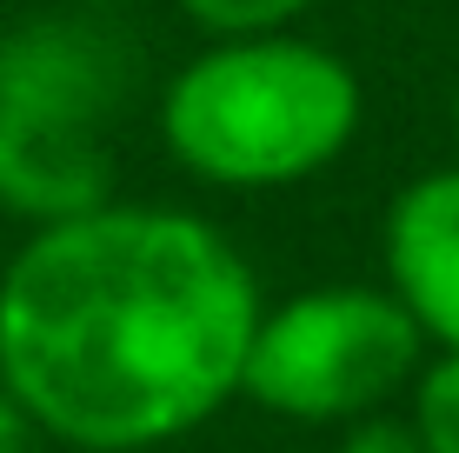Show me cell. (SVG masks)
<instances>
[{"label": "cell", "mask_w": 459, "mask_h": 453, "mask_svg": "<svg viewBox=\"0 0 459 453\" xmlns=\"http://www.w3.org/2000/svg\"><path fill=\"white\" fill-rule=\"evenodd\" d=\"M367 93L333 47L299 34H213L160 87L167 153L207 187L313 180L353 147Z\"/></svg>", "instance_id": "7a4b0ae2"}, {"label": "cell", "mask_w": 459, "mask_h": 453, "mask_svg": "<svg viewBox=\"0 0 459 453\" xmlns=\"http://www.w3.org/2000/svg\"><path fill=\"white\" fill-rule=\"evenodd\" d=\"M386 287L433 347H459V167L406 180L386 207Z\"/></svg>", "instance_id": "8992f818"}, {"label": "cell", "mask_w": 459, "mask_h": 453, "mask_svg": "<svg viewBox=\"0 0 459 453\" xmlns=\"http://www.w3.org/2000/svg\"><path fill=\"white\" fill-rule=\"evenodd\" d=\"M0 453H40V447H34V433H13V440H0Z\"/></svg>", "instance_id": "8fae6325"}, {"label": "cell", "mask_w": 459, "mask_h": 453, "mask_svg": "<svg viewBox=\"0 0 459 453\" xmlns=\"http://www.w3.org/2000/svg\"><path fill=\"white\" fill-rule=\"evenodd\" d=\"M453 147H459V87H453Z\"/></svg>", "instance_id": "7c38bea8"}, {"label": "cell", "mask_w": 459, "mask_h": 453, "mask_svg": "<svg viewBox=\"0 0 459 453\" xmlns=\"http://www.w3.org/2000/svg\"><path fill=\"white\" fill-rule=\"evenodd\" d=\"M100 200H114L107 127H74V120L0 107V213L47 227L100 207Z\"/></svg>", "instance_id": "5b68a950"}, {"label": "cell", "mask_w": 459, "mask_h": 453, "mask_svg": "<svg viewBox=\"0 0 459 453\" xmlns=\"http://www.w3.org/2000/svg\"><path fill=\"white\" fill-rule=\"evenodd\" d=\"M320 0H180V13L200 34H280Z\"/></svg>", "instance_id": "ba28073f"}, {"label": "cell", "mask_w": 459, "mask_h": 453, "mask_svg": "<svg viewBox=\"0 0 459 453\" xmlns=\"http://www.w3.org/2000/svg\"><path fill=\"white\" fill-rule=\"evenodd\" d=\"M413 433L433 453H459V347H439L413 373Z\"/></svg>", "instance_id": "52a82bcc"}, {"label": "cell", "mask_w": 459, "mask_h": 453, "mask_svg": "<svg viewBox=\"0 0 459 453\" xmlns=\"http://www.w3.org/2000/svg\"><path fill=\"white\" fill-rule=\"evenodd\" d=\"M260 314V280L213 221L100 200L0 267V387L60 447L147 453L240 394Z\"/></svg>", "instance_id": "6da1fadb"}, {"label": "cell", "mask_w": 459, "mask_h": 453, "mask_svg": "<svg viewBox=\"0 0 459 453\" xmlns=\"http://www.w3.org/2000/svg\"><path fill=\"white\" fill-rule=\"evenodd\" d=\"M340 453H433V447L413 433V420H379V414H367V420L346 427V447Z\"/></svg>", "instance_id": "9c48e42d"}, {"label": "cell", "mask_w": 459, "mask_h": 453, "mask_svg": "<svg viewBox=\"0 0 459 453\" xmlns=\"http://www.w3.org/2000/svg\"><path fill=\"white\" fill-rule=\"evenodd\" d=\"M13 433H34V427H27V414H21V407H13V394L0 387V440H13Z\"/></svg>", "instance_id": "30bf717a"}, {"label": "cell", "mask_w": 459, "mask_h": 453, "mask_svg": "<svg viewBox=\"0 0 459 453\" xmlns=\"http://www.w3.org/2000/svg\"><path fill=\"white\" fill-rule=\"evenodd\" d=\"M426 353L420 320L393 287H307L273 301L253 327L240 400L299 427H353L413 387Z\"/></svg>", "instance_id": "3957f363"}, {"label": "cell", "mask_w": 459, "mask_h": 453, "mask_svg": "<svg viewBox=\"0 0 459 453\" xmlns=\"http://www.w3.org/2000/svg\"><path fill=\"white\" fill-rule=\"evenodd\" d=\"M126 87H134V54L93 21L47 13L0 34V107L74 127H114Z\"/></svg>", "instance_id": "277c9868"}]
</instances>
